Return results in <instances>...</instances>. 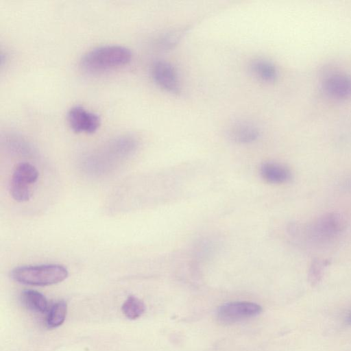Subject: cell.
<instances>
[{"label":"cell","instance_id":"7c38bea8","mask_svg":"<svg viewBox=\"0 0 351 351\" xmlns=\"http://www.w3.org/2000/svg\"><path fill=\"white\" fill-rule=\"evenodd\" d=\"M21 300L28 309L37 312L45 313L47 310L48 304L46 298L40 292L26 289L21 292Z\"/></svg>","mask_w":351,"mask_h":351},{"label":"cell","instance_id":"ba28073f","mask_svg":"<svg viewBox=\"0 0 351 351\" xmlns=\"http://www.w3.org/2000/svg\"><path fill=\"white\" fill-rule=\"evenodd\" d=\"M346 228L345 219L339 214L329 213L314 224L312 234L319 239H330Z\"/></svg>","mask_w":351,"mask_h":351},{"label":"cell","instance_id":"277c9868","mask_svg":"<svg viewBox=\"0 0 351 351\" xmlns=\"http://www.w3.org/2000/svg\"><path fill=\"white\" fill-rule=\"evenodd\" d=\"M262 312V307L251 302L226 303L217 310V317L225 324H232L256 317Z\"/></svg>","mask_w":351,"mask_h":351},{"label":"cell","instance_id":"6da1fadb","mask_svg":"<svg viewBox=\"0 0 351 351\" xmlns=\"http://www.w3.org/2000/svg\"><path fill=\"white\" fill-rule=\"evenodd\" d=\"M132 52L126 47L108 45L94 48L83 55L80 66L89 73H98L114 69L131 60Z\"/></svg>","mask_w":351,"mask_h":351},{"label":"cell","instance_id":"8992f818","mask_svg":"<svg viewBox=\"0 0 351 351\" xmlns=\"http://www.w3.org/2000/svg\"><path fill=\"white\" fill-rule=\"evenodd\" d=\"M152 75L154 82L165 91L171 94L180 93V84L178 73L169 62H154L152 66Z\"/></svg>","mask_w":351,"mask_h":351},{"label":"cell","instance_id":"8fae6325","mask_svg":"<svg viewBox=\"0 0 351 351\" xmlns=\"http://www.w3.org/2000/svg\"><path fill=\"white\" fill-rule=\"evenodd\" d=\"M250 70L256 78L263 82H274L278 76L276 65L269 60L263 58L253 60L250 64Z\"/></svg>","mask_w":351,"mask_h":351},{"label":"cell","instance_id":"7a4b0ae2","mask_svg":"<svg viewBox=\"0 0 351 351\" xmlns=\"http://www.w3.org/2000/svg\"><path fill=\"white\" fill-rule=\"evenodd\" d=\"M69 275L67 269L59 264L20 266L10 271L14 281L28 285L48 286L64 280Z\"/></svg>","mask_w":351,"mask_h":351},{"label":"cell","instance_id":"5bb4252c","mask_svg":"<svg viewBox=\"0 0 351 351\" xmlns=\"http://www.w3.org/2000/svg\"><path fill=\"white\" fill-rule=\"evenodd\" d=\"M123 315L130 319L140 317L145 311L144 302L138 298L130 295L124 302L121 307Z\"/></svg>","mask_w":351,"mask_h":351},{"label":"cell","instance_id":"4fadbf2b","mask_svg":"<svg viewBox=\"0 0 351 351\" xmlns=\"http://www.w3.org/2000/svg\"><path fill=\"white\" fill-rule=\"evenodd\" d=\"M67 313V304L64 301H58L51 306L46 317V325L49 328L60 326L64 322Z\"/></svg>","mask_w":351,"mask_h":351},{"label":"cell","instance_id":"2e32d148","mask_svg":"<svg viewBox=\"0 0 351 351\" xmlns=\"http://www.w3.org/2000/svg\"><path fill=\"white\" fill-rule=\"evenodd\" d=\"M347 322L350 324H351V312L349 313L348 317H347Z\"/></svg>","mask_w":351,"mask_h":351},{"label":"cell","instance_id":"52a82bcc","mask_svg":"<svg viewBox=\"0 0 351 351\" xmlns=\"http://www.w3.org/2000/svg\"><path fill=\"white\" fill-rule=\"evenodd\" d=\"M324 91L335 99H347L351 97V75L343 73H332L322 82Z\"/></svg>","mask_w":351,"mask_h":351},{"label":"cell","instance_id":"9c48e42d","mask_svg":"<svg viewBox=\"0 0 351 351\" xmlns=\"http://www.w3.org/2000/svg\"><path fill=\"white\" fill-rule=\"evenodd\" d=\"M229 138L240 144H248L256 141L260 136V130L254 123L246 121L234 123L228 130Z\"/></svg>","mask_w":351,"mask_h":351},{"label":"cell","instance_id":"5b68a950","mask_svg":"<svg viewBox=\"0 0 351 351\" xmlns=\"http://www.w3.org/2000/svg\"><path fill=\"white\" fill-rule=\"evenodd\" d=\"M66 119L70 128L76 133L92 134L101 125V119L98 114L81 106L71 108L67 112Z\"/></svg>","mask_w":351,"mask_h":351},{"label":"cell","instance_id":"3957f363","mask_svg":"<svg viewBox=\"0 0 351 351\" xmlns=\"http://www.w3.org/2000/svg\"><path fill=\"white\" fill-rule=\"evenodd\" d=\"M38 178L36 168L29 162L17 164L13 171L10 193L12 198L19 202L28 201L33 194V186Z\"/></svg>","mask_w":351,"mask_h":351},{"label":"cell","instance_id":"9a60e30c","mask_svg":"<svg viewBox=\"0 0 351 351\" xmlns=\"http://www.w3.org/2000/svg\"><path fill=\"white\" fill-rule=\"evenodd\" d=\"M328 263L326 261L316 260L314 261L311 266L308 279L312 285H317L322 278L324 267Z\"/></svg>","mask_w":351,"mask_h":351},{"label":"cell","instance_id":"30bf717a","mask_svg":"<svg viewBox=\"0 0 351 351\" xmlns=\"http://www.w3.org/2000/svg\"><path fill=\"white\" fill-rule=\"evenodd\" d=\"M261 177L271 184H282L291 178V171L285 165L275 162H265L260 168Z\"/></svg>","mask_w":351,"mask_h":351}]
</instances>
